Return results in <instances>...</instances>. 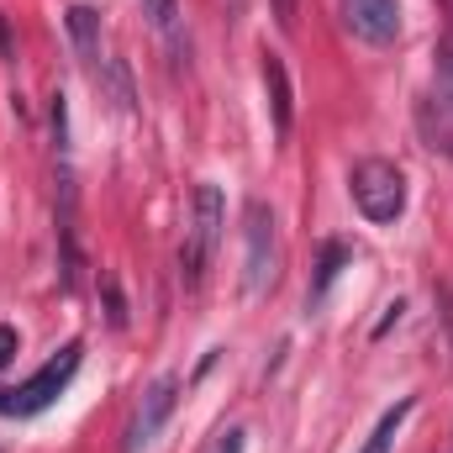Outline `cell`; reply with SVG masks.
<instances>
[{
	"label": "cell",
	"instance_id": "6da1fadb",
	"mask_svg": "<svg viewBox=\"0 0 453 453\" xmlns=\"http://www.w3.org/2000/svg\"><path fill=\"white\" fill-rule=\"evenodd\" d=\"M222 222H226V201H222V185L201 180L196 185V201H190V226H185V242H180V280L196 290L206 280V264L222 242Z\"/></svg>",
	"mask_w": 453,
	"mask_h": 453
},
{
	"label": "cell",
	"instance_id": "7a4b0ae2",
	"mask_svg": "<svg viewBox=\"0 0 453 453\" xmlns=\"http://www.w3.org/2000/svg\"><path fill=\"white\" fill-rule=\"evenodd\" d=\"M348 196L364 211V222L390 226V222H401V211H406V174L390 158H364L348 174Z\"/></svg>",
	"mask_w": 453,
	"mask_h": 453
},
{
	"label": "cell",
	"instance_id": "3957f363",
	"mask_svg": "<svg viewBox=\"0 0 453 453\" xmlns=\"http://www.w3.org/2000/svg\"><path fill=\"white\" fill-rule=\"evenodd\" d=\"M80 358H85V342H64V353L48 358L27 385L0 390V417H37V411H48V406L69 390V380L80 374Z\"/></svg>",
	"mask_w": 453,
	"mask_h": 453
},
{
	"label": "cell",
	"instance_id": "277c9868",
	"mask_svg": "<svg viewBox=\"0 0 453 453\" xmlns=\"http://www.w3.org/2000/svg\"><path fill=\"white\" fill-rule=\"evenodd\" d=\"M280 269V242H274V211L264 201H248L242 211V290L264 296Z\"/></svg>",
	"mask_w": 453,
	"mask_h": 453
},
{
	"label": "cell",
	"instance_id": "5b68a950",
	"mask_svg": "<svg viewBox=\"0 0 453 453\" xmlns=\"http://www.w3.org/2000/svg\"><path fill=\"white\" fill-rule=\"evenodd\" d=\"M174 406H180V374H158V380L142 390V401H137V411H132V422H127V443H121V453L153 449V438L164 433V422L174 417Z\"/></svg>",
	"mask_w": 453,
	"mask_h": 453
},
{
	"label": "cell",
	"instance_id": "8992f818",
	"mask_svg": "<svg viewBox=\"0 0 453 453\" xmlns=\"http://www.w3.org/2000/svg\"><path fill=\"white\" fill-rule=\"evenodd\" d=\"M342 21L358 42L390 48L401 37V0H342Z\"/></svg>",
	"mask_w": 453,
	"mask_h": 453
},
{
	"label": "cell",
	"instance_id": "52a82bcc",
	"mask_svg": "<svg viewBox=\"0 0 453 453\" xmlns=\"http://www.w3.org/2000/svg\"><path fill=\"white\" fill-rule=\"evenodd\" d=\"M264 90H269L274 132H280V137H290V127H296V90H290V69H285V58H280V53H269V48H264Z\"/></svg>",
	"mask_w": 453,
	"mask_h": 453
},
{
	"label": "cell",
	"instance_id": "ba28073f",
	"mask_svg": "<svg viewBox=\"0 0 453 453\" xmlns=\"http://www.w3.org/2000/svg\"><path fill=\"white\" fill-rule=\"evenodd\" d=\"M417 132H422V142H427L433 153L453 158V106L443 96H422V101H417Z\"/></svg>",
	"mask_w": 453,
	"mask_h": 453
},
{
	"label": "cell",
	"instance_id": "9c48e42d",
	"mask_svg": "<svg viewBox=\"0 0 453 453\" xmlns=\"http://www.w3.org/2000/svg\"><path fill=\"white\" fill-rule=\"evenodd\" d=\"M142 16L153 21V32L169 42V53H174V64L190 53V42H185V11H180V0H142Z\"/></svg>",
	"mask_w": 453,
	"mask_h": 453
},
{
	"label": "cell",
	"instance_id": "30bf717a",
	"mask_svg": "<svg viewBox=\"0 0 453 453\" xmlns=\"http://www.w3.org/2000/svg\"><path fill=\"white\" fill-rule=\"evenodd\" d=\"M69 37H74L80 58L96 69V64H101V16H96L90 5H69Z\"/></svg>",
	"mask_w": 453,
	"mask_h": 453
},
{
	"label": "cell",
	"instance_id": "8fae6325",
	"mask_svg": "<svg viewBox=\"0 0 453 453\" xmlns=\"http://www.w3.org/2000/svg\"><path fill=\"white\" fill-rule=\"evenodd\" d=\"M411 411H417V395H406V401H395V406H390V411H385V417L374 422V433H369V443H364L358 453H390V449H395V433L406 427V417H411Z\"/></svg>",
	"mask_w": 453,
	"mask_h": 453
},
{
	"label": "cell",
	"instance_id": "7c38bea8",
	"mask_svg": "<svg viewBox=\"0 0 453 453\" xmlns=\"http://www.w3.org/2000/svg\"><path fill=\"white\" fill-rule=\"evenodd\" d=\"M342 264H348V248H342V242H322V258H317V280H311V296H306L311 306H317V301L333 290V280L342 274Z\"/></svg>",
	"mask_w": 453,
	"mask_h": 453
},
{
	"label": "cell",
	"instance_id": "4fadbf2b",
	"mask_svg": "<svg viewBox=\"0 0 453 453\" xmlns=\"http://www.w3.org/2000/svg\"><path fill=\"white\" fill-rule=\"evenodd\" d=\"M106 90H111V106L116 111H132L137 106V90H132V74H127V58H106Z\"/></svg>",
	"mask_w": 453,
	"mask_h": 453
},
{
	"label": "cell",
	"instance_id": "5bb4252c",
	"mask_svg": "<svg viewBox=\"0 0 453 453\" xmlns=\"http://www.w3.org/2000/svg\"><path fill=\"white\" fill-rule=\"evenodd\" d=\"M101 296H106V322H111V327H127V301H121L116 274H101Z\"/></svg>",
	"mask_w": 453,
	"mask_h": 453
},
{
	"label": "cell",
	"instance_id": "9a60e30c",
	"mask_svg": "<svg viewBox=\"0 0 453 453\" xmlns=\"http://www.w3.org/2000/svg\"><path fill=\"white\" fill-rule=\"evenodd\" d=\"M438 96L453 106V42L438 48Z\"/></svg>",
	"mask_w": 453,
	"mask_h": 453
},
{
	"label": "cell",
	"instance_id": "2e32d148",
	"mask_svg": "<svg viewBox=\"0 0 453 453\" xmlns=\"http://www.w3.org/2000/svg\"><path fill=\"white\" fill-rule=\"evenodd\" d=\"M433 296H438V317H443V327H449V348H453V290L449 285H438Z\"/></svg>",
	"mask_w": 453,
	"mask_h": 453
},
{
	"label": "cell",
	"instance_id": "e0dca14e",
	"mask_svg": "<svg viewBox=\"0 0 453 453\" xmlns=\"http://www.w3.org/2000/svg\"><path fill=\"white\" fill-rule=\"evenodd\" d=\"M16 348H21L16 327H5V322H0V364H11V358H16Z\"/></svg>",
	"mask_w": 453,
	"mask_h": 453
},
{
	"label": "cell",
	"instance_id": "ac0fdd59",
	"mask_svg": "<svg viewBox=\"0 0 453 453\" xmlns=\"http://www.w3.org/2000/svg\"><path fill=\"white\" fill-rule=\"evenodd\" d=\"M269 5H274V21L290 32V27H296V5H301V0H269Z\"/></svg>",
	"mask_w": 453,
	"mask_h": 453
},
{
	"label": "cell",
	"instance_id": "d6986e66",
	"mask_svg": "<svg viewBox=\"0 0 453 453\" xmlns=\"http://www.w3.org/2000/svg\"><path fill=\"white\" fill-rule=\"evenodd\" d=\"M217 453H242V427H232V433H226V443Z\"/></svg>",
	"mask_w": 453,
	"mask_h": 453
},
{
	"label": "cell",
	"instance_id": "ffe728a7",
	"mask_svg": "<svg viewBox=\"0 0 453 453\" xmlns=\"http://www.w3.org/2000/svg\"><path fill=\"white\" fill-rule=\"evenodd\" d=\"M0 53L11 58V37H5V21H0Z\"/></svg>",
	"mask_w": 453,
	"mask_h": 453
}]
</instances>
